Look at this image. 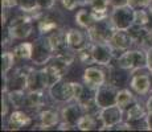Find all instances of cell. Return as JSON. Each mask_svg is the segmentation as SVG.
Wrapping results in <instances>:
<instances>
[{
	"label": "cell",
	"instance_id": "cell-1",
	"mask_svg": "<svg viewBox=\"0 0 152 132\" xmlns=\"http://www.w3.org/2000/svg\"><path fill=\"white\" fill-rule=\"evenodd\" d=\"M114 63L122 69H127L131 71L147 67V50L143 48H131L122 53L114 61Z\"/></svg>",
	"mask_w": 152,
	"mask_h": 132
},
{
	"label": "cell",
	"instance_id": "cell-2",
	"mask_svg": "<svg viewBox=\"0 0 152 132\" xmlns=\"http://www.w3.org/2000/svg\"><path fill=\"white\" fill-rule=\"evenodd\" d=\"M32 44H33V53H32L31 63L39 67L45 66L54 55V52L49 44L48 37L42 36V34H37L34 40L32 41Z\"/></svg>",
	"mask_w": 152,
	"mask_h": 132
},
{
	"label": "cell",
	"instance_id": "cell-3",
	"mask_svg": "<svg viewBox=\"0 0 152 132\" xmlns=\"http://www.w3.org/2000/svg\"><path fill=\"white\" fill-rule=\"evenodd\" d=\"M130 89L139 98L150 95L152 91V71L148 67H142V69L132 71Z\"/></svg>",
	"mask_w": 152,
	"mask_h": 132
},
{
	"label": "cell",
	"instance_id": "cell-4",
	"mask_svg": "<svg viewBox=\"0 0 152 132\" xmlns=\"http://www.w3.org/2000/svg\"><path fill=\"white\" fill-rule=\"evenodd\" d=\"M32 65H21L11 70L4 79V86H3V93L12 91V90H27V79L28 71Z\"/></svg>",
	"mask_w": 152,
	"mask_h": 132
},
{
	"label": "cell",
	"instance_id": "cell-5",
	"mask_svg": "<svg viewBox=\"0 0 152 132\" xmlns=\"http://www.w3.org/2000/svg\"><path fill=\"white\" fill-rule=\"evenodd\" d=\"M115 31V25L113 24L109 16L106 19L97 20L87 29V34H89V39L91 42H109V40Z\"/></svg>",
	"mask_w": 152,
	"mask_h": 132
},
{
	"label": "cell",
	"instance_id": "cell-6",
	"mask_svg": "<svg viewBox=\"0 0 152 132\" xmlns=\"http://www.w3.org/2000/svg\"><path fill=\"white\" fill-rule=\"evenodd\" d=\"M48 93L50 95L52 101L57 104H64V103H68V102L75 101L73 82L66 78L60 79L50 89H48Z\"/></svg>",
	"mask_w": 152,
	"mask_h": 132
},
{
	"label": "cell",
	"instance_id": "cell-7",
	"mask_svg": "<svg viewBox=\"0 0 152 132\" xmlns=\"http://www.w3.org/2000/svg\"><path fill=\"white\" fill-rule=\"evenodd\" d=\"M107 66H102L98 63H93L85 67L82 75V82L87 86H91L94 89H98L99 86L107 82Z\"/></svg>",
	"mask_w": 152,
	"mask_h": 132
},
{
	"label": "cell",
	"instance_id": "cell-8",
	"mask_svg": "<svg viewBox=\"0 0 152 132\" xmlns=\"http://www.w3.org/2000/svg\"><path fill=\"white\" fill-rule=\"evenodd\" d=\"M110 19L116 29H128L134 25L135 20V9L131 5L115 7L111 9Z\"/></svg>",
	"mask_w": 152,
	"mask_h": 132
},
{
	"label": "cell",
	"instance_id": "cell-9",
	"mask_svg": "<svg viewBox=\"0 0 152 132\" xmlns=\"http://www.w3.org/2000/svg\"><path fill=\"white\" fill-rule=\"evenodd\" d=\"M32 123H33V115L24 108H20V110H12V112L4 119L3 128L11 131H19L31 125Z\"/></svg>",
	"mask_w": 152,
	"mask_h": 132
},
{
	"label": "cell",
	"instance_id": "cell-10",
	"mask_svg": "<svg viewBox=\"0 0 152 132\" xmlns=\"http://www.w3.org/2000/svg\"><path fill=\"white\" fill-rule=\"evenodd\" d=\"M99 118L103 123V127L101 128V131H111L114 130L115 125H118L119 123L124 120V110L119 107L118 104L109 106V107L101 108Z\"/></svg>",
	"mask_w": 152,
	"mask_h": 132
},
{
	"label": "cell",
	"instance_id": "cell-11",
	"mask_svg": "<svg viewBox=\"0 0 152 132\" xmlns=\"http://www.w3.org/2000/svg\"><path fill=\"white\" fill-rule=\"evenodd\" d=\"M110 45L114 49V54H115V60L122 54L123 52L128 50L131 48H135L132 37L130 36L127 29H116L113 33L111 39L109 40Z\"/></svg>",
	"mask_w": 152,
	"mask_h": 132
},
{
	"label": "cell",
	"instance_id": "cell-12",
	"mask_svg": "<svg viewBox=\"0 0 152 132\" xmlns=\"http://www.w3.org/2000/svg\"><path fill=\"white\" fill-rule=\"evenodd\" d=\"M61 123L60 108H56V106L45 107L37 114V128L39 130H52L57 128Z\"/></svg>",
	"mask_w": 152,
	"mask_h": 132
},
{
	"label": "cell",
	"instance_id": "cell-13",
	"mask_svg": "<svg viewBox=\"0 0 152 132\" xmlns=\"http://www.w3.org/2000/svg\"><path fill=\"white\" fill-rule=\"evenodd\" d=\"M107 81L110 83H113L115 87L121 89H126V87H130V82L132 78V71L127 69H122V67L116 66L115 63H111L107 66Z\"/></svg>",
	"mask_w": 152,
	"mask_h": 132
},
{
	"label": "cell",
	"instance_id": "cell-14",
	"mask_svg": "<svg viewBox=\"0 0 152 132\" xmlns=\"http://www.w3.org/2000/svg\"><path fill=\"white\" fill-rule=\"evenodd\" d=\"M93 60L94 63L102 66H109L115 61L114 49L110 42H91Z\"/></svg>",
	"mask_w": 152,
	"mask_h": 132
},
{
	"label": "cell",
	"instance_id": "cell-15",
	"mask_svg": "<svg viewBox=\"0 0 152 132\" xmlns=\"http://www.w3.org/2000/svg\"><path fill=\"white\" fill-rule=\"evenodd\" d=\"M60 114H61V122H66L73 125H77L80 119L83 116L85 110L78 101H72L68 102V103L61 104Z\"/></svg>",
	"mask_w": 152,
	"mask_h": 132
},
{
	"label": "cell",
	"instance_id": "cell-16",
	"mask_svg": "<svg viewBox=\"0 0 152 132\" xmlns=\"http://www.w3.org/2000/svg\"><path fill=\"white\" fill-rule=\"evenodd\" d=\"M119 89L115 87L113 83H110L109 81L104 82L102 86H99L95 93V99L97 103L101 108L109 107V106L116 104V95H118Z\"/></svg>",
	"mask_w": 152,
	"mask_h": 132
},
{
	"label": "cell",
	"instance_id": "cell-17",
	"mask_svg": "<svg viewBox=\"0 0 152 132\" xmlns=\"http://www.w3.org/2000/svg\"><path fill=\"white\" fill-rule=\"evenodd\" d=\"M91 41L89 39L87 31L75 26V28H68V46L73 52H77L90 44Z\"/></svg>",
	"mask_w": 152,
	"mask_h": 132
},
{
	"label": "cell",
	"instance_id": "cell-18",
	"mask_svg": "<svg viewBox=\"0 0 152 132\" xmlns=\"http://www.w3.org/2000/svg\"><path fill=\"white\" fill-rule=\"evenodd\" d=\"M48 40L50 44L52 49H53L54 54L57 53H62L65 50H68V28L65 25L60 26L58 29H56L54 32H52L50 34H48Z\"/></svg>",
	"mask_w": 152,
	"mask_h": 132
},
{
	"label": "cell",
	"instance_id": "cell-19",
	"mask_svg": "<svg viewBox=\"0 0 152 132\" xmlns=\"http://www.w3.org/2000/svg\"><path fill=\"white\" fill-rule=\"evenodd\" d=\"M77 127L80 131H101V128L103 127V123L99 118V114L94 115V114L85 112L83 116L80 119V122L77 123Z\"/></svg>",
	"mask_w": 152,
	"mask_h": 132
},
{
	"label": "cell",
	"instance_id": "cell-20",
	"mask_svg": "<svg viewBox=\"0 0 152 132\" xmlns=\"http://www.w3.org/2000/svg\"><path fill=\"white\" fill-rule=\"evenodd\" d=\"M74 23L77 26L87 31V29L95 23V19L91 13V9H90L89 7L86 8V5L78 8V9L75 11V15H74Z\"/></svg>",
	"mask_w": 152,
	"mask_h": 132
},
{
	"label": "cell",
	"instance_id": "cell-21",
	"mask_svg": "<svg viewBox=\"0 0 152 132\" xmlns=\"http://www.w3.org/2000/svg\"><path fill=\"white\" fill-rule=\"evenodd\" d=\"M12 52H13L15 57H16L17 62H20V61H29L31 62L32 53H33V44H32V41L20 42L13 46Z\"/></svg>",
	"mask_w": 152,
	"mask_h": 132
},
{
	"label": "cell",
	"instance_id": "cell-22",
	"mask_svg": "<svg viewBox=\"0 0 152 132\" xmlns=\"http://www.w3.org/2000/svg\"><path fill=\"white\" fill-rule=\"evenodd\" d=\"M139 99V96L135 95V93L130 89V87H126V89H121L118 91V95H116V104L121 108H128L132 103H135Z\"/></svg>",
	"mask_w": 152,
	"mask_h": 132
},
{
	"label": "cell",
	"instance_id": "cell-23",
	"mask_svg": "<svg viewBox=\"0 0 152 132\" xmlns=\"http://www.w3.org/2000/svg\"><path fill=\"white\" fill-rule=\"evenodd\" d=\"M130 36L132 37L134 44H135V48H142L143 44L145 41V37H147L148 32H150V28H145V26H139L134 24L132 26L127 29Z\"/></svg>",
	"mask_w": 152,
	"mask_h": 132
},
{
	"label": "cell",
	"instance_id": "cell-24",
	"mask_svg": "<svg viewBox=\"0 0 152 132\" xmlns=\"http://www.w3.org/2000/svg\"><path fill=\"white\" fill-rule=\"evenodd\" d=\"M8 101L13 110L25 108V101H27V90H12L7 91Z\"/></svg>",
	"mask_w": 152,
	"mask_h": 132
},
{
	"label": "cell",
	"instance_id": "cell-25",
	"mask_svg": "<svg viewBox=\"0 0 152 132\" xmlns=\"http://www.w3.org/2000/svg\"><path fill=\"white\" fill-rule=\"evenodd\" d=\"M16 63H17V60H16V57H15L13 52L8 50V49H4V52L1 53V74H3V77H5L11 70H13Z\"/></svg>",
	"mask_w": 152,
	"mask_h": 132
},
{
	"label": "cell",
	"instance_id": "cell-26",
	"mask_svg": "<svg viewBox=\"0 0 152 132\" xmlns=\"http://www.w3.org/2000/svg\"><path fill=\"white\" fill-rule=\"evenodd\" d=\"M152 15L148 11V8H138L135 9V20L134 24L139 26H145V28H152Z\"/></svg>",
	"mask_w": 152,
	"mask_h": 132
},
{
	"label": "cell",
	"instance_id": "cell-27",
	"mask_svg": "<svg viewBox=\"0 0 152 132\" xmlns=\"http://www.w3.org/2000/svg\"><path fill=\"white\" fill-rule=\"evenodd\" d=\"M75 58H77L78 62L83 63L85 66H89L94 63L93 60V49H91V42L87 44L86 46H83L82 49L75 52Z\"/></svg>",
	"mask_w": 152,
	"mask_h": 132
},
{
	"label": "cell",
	"instance_id": "cell-28",
	"mask_svg": "<svg viewBox=\"0 0 152 132\" xmlns=\"http://www.w3.org/2000/svg\"><path fill=\"white\" fill-rule=\"evenodd\" d=\"M60 3L66 12H75L78 8L85 5L82 0H60Z\"/></svg>",
	"mask_w": 152,
	"mask_h": 132
},
{
	"label": "cell",
	"instance_id": "cell-29",
	"mask_svg": "<svg viewBox=\"0 0 152 132\" xmlns=\"http://www.w3.org/2000/svg\"><path fill=\"white\" fill-rule=\"evenodd\" d=\"M37 5L44 12V11L53 9L56 5H57V0H37Z\"/></svg>",
	"mask_w": 152,
	"mask_h": 132
},
{
	"label": "cell",
	"instance_id": "cell-30",
	"mask_svg": "<svg viewBox=\"0 0 152 132\" xmlns=\"http://www.w3.org/2000/svg\"><path fill=\"white\" fill-rule=\"evenodd\" d=\"M151 1L152 0H128V5H131L134 9H138V8H148Z\"/></svg>",
	"mask_w": 152,
	"mask_h": 132
},
{
	"label": "cell",
	"instance_id": "cell-31",
	"mask_svg": "<svg viewBox=\"0 0 152 132\" xmlns=\"http://www.w3.org/2000/svg\"><path fill=\"white\" fill-rule=\"evenodd\" d=\"M3 9H13L19 7V0H1Z\"/></svg>",
	"mask_w": 152,
	"mask_h": 132
},
{
	"label": "cell",
	"instance_id": "cell-32",
	"mask_svg": "<svg viewBox=\"0 0 152 132\" xmlns=\"http://www.w3.org/2000/svg\"><path fill=\"white\" fill-rule=\"evenodd\" d=\"M142 48L145 49V50H148V49L152 48V28H150V32H148V34H147V37H145V41H144Z\"/></svg>",
	"mask_w": 152,
	"mask_h": 132
},
{
	"label": "cell",
	"instance_id": "cell-33",
	"mask_svg": "<svg viewBox=\"0 0 152 132\" xmlns=\"http://www.w3.org/2000/svg\"><path fill=\"white\" fill-rule=\"evenodd\" d=\"M111 7H123V5H128V0H110Z\"/></svg>",
	"mask_w": 152,
	"mask_h": 132
},
{
	"label": "cell",
	"instance_id": "cell-34",
	"mask_svg": "<svg viewBox=\"0 0 152 132\" xmlns=\"http://www.w3.org/2000/svg\"><path fill=\"white\" fill-rule=\"evenodd\" d=\"M145 107H147V110H148V114H152V93L147 96V99H145Z\"/></svg>",
	"mask_w": 152,
	"mask_h": 132
},
{
	"label": "cell",
	"instance_id": "cell-35",
	"mask_svg": "<svg viewBox=\"0 0 152 132\" xmlns=\"http://www.w3.org/2000/svg\"><path fill=\"white\" fill-rule=\"evenodd\" d=\"M147 67L152 71V48L147 50Z\"/></svg>",
	"mask_w": 152,
	"mask_h": 132
},
{
	"label": "cell",
	"instance_id": "cell-36",
	"mask_svg": "<svg viewBox=\"0 0 152 132\" xmlns=\"http://www.w3.org/2000/svg\"><path fill=\"white\" fill-rule=\"evenodd\" d=\"M147 122H148V131H152V114L147 115Z\"/></svg>",
	"mask_w": 152,
	"mask_h": 132
},
{
	"label": "cell",
	"instance_id": "cell-37",
	"mask_svg": "<svg viewBox=\"0 0 152 132\" xmlns=\"http://www.w3.org/2000/svg\"><path fill=\"white\" fill-rule=\"evenodd\" d=\"M148 11L151 12V15H152V1H151V4H150V7H148Z\"/></svg>",
	"mask_w": 152,
	"mask_h": 132
},
{
	"label": "cell",
	"instance_id": "cell-38",
	"mask_svg": "<svg viewBox=\"0 0 152 132\" xmlns=\"http://www.w3.org/2000/svg\"><path fill=\"white\" fill-rule=\"evenodd\" d=\"M82 1H83V4H85V5H86V3H87V0H82Z\"/></svg>",
	"mask_w": 152,
	"mask_h": 132
},
{
	"label": "cell",
	"instance_id": "cell-39",
	"mask_svg": "<svg viewBox=\"0 0 152 132\" xmlns=\"http://www.w3.org/2000/svg\"><path fill=\"white\" fill-rule=\"evenodd\" d=\"M151 93H152V91H151Z\"/></svg>",
	"mask_w": 152,
	"mask_h": 132
}]
</instances>
